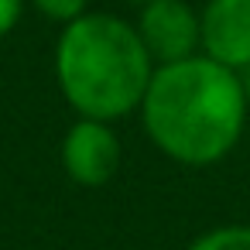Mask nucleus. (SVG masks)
I'll return each mask as SVG.
<instances>
[{
    "label": "nucleus",
    "mask_w": 250,
    "mask_h": 250,
    "mask_svg": "<svg viewBox=\"0 0 250 250\" xmlns=\"http://www.w3.org/2000/svg\"><path fill=\"white\" fill-rule=\"evenodd\" d=\"M247 110L250 103L240 72L206 55H192L154 69L141 103V124L165 158L206 168L240 144Z\"/></svg>",
    "instance_id": "nucleus-1"
},
{
    "label": "nucleus",
    "mask_w": 250,
    "mask_h": 250,
    "mask_svg": "<svg viewBox=\"0 0 250 250\" xmlns=\"http://www.w3.org/2000/svg\"><path fill=\"white\" fill-rule=\"evenodd\" d=\"M154 62L137 28L117 14L86 11L62 28L55 45V79L79 117L120 120L141 110Z\"/></svg>",
    "instance_id": "nucleus-2"
},
{
    "label": "nucleus",
    "mask_w": 250,
    "mask_h": 250,
    "mask_svg": "<svg viewBox=\"0 0 250 250\" xmlns=\"http://www.w3.org/2000/svg\"><path fill=\"white\" fill-rule=\"evenodd\" d=\"M134 28H137L154 65H171V62L202 55L199 11L192 4H185V0H151V4H141Z\"/></svg>",
    "instance_id": "nucleus-3"
},
{
    "label": "nucleus",
    "mask_w": 250,
    "mask_h": 250,
    "mask_svg": "<svg viewBox=\"0 0 250 250\" xmlns=\"http://www.w3.org/2000/svg\"><path fill=\"white\" fill-rule=\"evenodd\" d=\"M62 168L65 175L83 185V188H100L106 185L117 171H120V161H124V147H120V137L113 130V124L106 120H93V117H79L65 137H62Z\"/></svg>",
    "instance_id": "nucleus-4"
},
{
    "label": "nucleus",
    "mask_w": 250,
    "mask_h": 250,
    "mask_svg": "<svg viewBox=\"0 0 250 250\" xmlns=\"http://www.w3.org/2000/svg\"><path fill=\"white\" fill-rule=\"evenodd\" d=\"M202 55L243 72L250 65V0H206L199 11Z\"/></svg>",
    "instance_id": "nucleus-5"
},
{
    "label": "nucleus",
    "mask_w": 250,
    "mask_h": 250,
    "mask_svg": "<svg viewBox=\"0 0 250 250\" xmlns=\"http://www.w3.org/2000/svg\"><path fill=\"white\" fill-rule=\"evenodd\" d=\"M185 250H250V226L247 223H223L199 233Z\"/></svg>",
    "instance_id": "nucleus-6"
},
{
    "label": "nucleus",
    "mask_w": 250,
    "mask_h": 250,
    "mask_svg": "<svg viewBox=\"0 0 250 250\" xmlns=\"http://www.w3.org/2000/svg\"><path fill=\"white\" fill-rule=\"evenodd\" d=\"M28 4L42 14V18H48V21H55V24H72L76 18H83L86 11H89V0H28Z\"/></svg>",
    "instance_id": "nucleus-7"
},
{
    "label": "nucleus",
    "mask_w": 250,
    "mask_h": 250,
    "mask_svg": "<svg viewBox=\"0 0 250 250\" xmlns=\"http://www.w3.org/2000/svg\"><path fill=\"white\" fill-rule=\"evenodd\" d=\"M24 14V0H0V38H7Z\"/></svg>",
    "instance_id": "nucleus-8"
},
{
    "label": "nucleus",
    "mask_w": 250,
    "mask_h": 250,
    "mask_svg": "<svg viewBox=\"0 0 250 250\" xmlns=\"http://www.w3.org/2000/svg\"><path fill=\"white\" fill-rule=\"evenodd\" d=\"M240 83H243V93H247V103H250V65L240 72Z\"/></svg>",
    "instance_id": "nucleus-9"
},
{
    "label": "nucleus",
    "mask_w": 250,
    "mask_h": 250,
    "mask_svg": "<svg viewBox=\"0 0 250 250\" xmlns=\"http://www.w3.org/2000/svg\"><path fill=\"white\" fill-rule=\"evenodd\" d=\"M134 4H151V0H134Z\"/></svg>",
    "instance_id": "nucleus-10"
}]
</instances>
